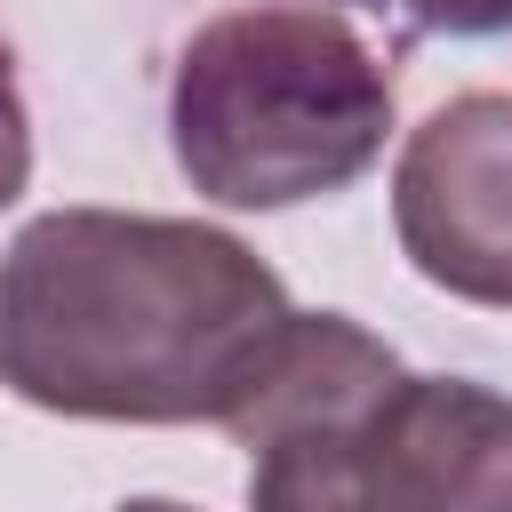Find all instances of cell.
<instances>
[{
  "mask_svg": "<svg viewBox=\"0 0 512 512\" xmlns=\"http://www.w3.org/2000/svg\"><path fill=\"white\" fill-rule=\"evenodd\" d=\"M392 136L384 56L320 0L208 16L168 80V144L216 208H296L360 184Z\"/></svg>",
  "mask_w": 512,
  "mask_h": 512,
  "instance_id": "2",
  "label": "cell"
},
{
  "mask_svg": "<svg viewBox=\"0 0 512 512\" xmlns=\"http://www.w3.org/2000/svg\"><path fill=\"white\" fill-rule=\"evenodd\" d=\"M120 512H192V504H176V496H128Z\"/></svg>",
  "mask_w": 512,
  "mask_h": 512,
  "instance_id": "8",
  "label": "cell"
},
{
  "mask_svg": "<svg viewBox=\"0 0 512 512\" xmlns=\"http://www.w3.org/2000/svg\"><path fill=\"white\" fill-rule=\"evenodd\" d=\"M376 512H512V400L472 376H400L360 416Z\"/></svg>",
  "mask_w": 512,
  "mask_h": 512,
  "instance_id": "4",
  "label": "cell"
},
{
  "mask_svg": "<svg viewBox=\"0 0 512 512\" xmlns=\"http://www.w3.org/2000/svg\"><path fill=\"white\" fill-rule=\"evenodd\" d=\"M24 176H32V120H24L16 72H8V56H0V208L24 192Z\"/></svg>",
  "mask_w": 512,
  "mask_h": 512,
  "instance_id": "7",
  "label": "cell"
},
{
  "mask_svg": "<svg viewBox=\"0 0 512 512\" xmlns=\"http://www.w3.org/2000/svg\"><path fill=\"white\" fill-rule=\"evenodd\" d=\"M392 232L432 288L512 312V96L504 88L448 96L424 128H408L392 168Z\"/></svg>",
  "mask_w": 512,
  "mask_h": 512,
  "instance_id": "3",
  "label": "cell"
},
{
  "mask_svg": "<svg viewBox=\"0 0 512 512\" xmlns=\"http://www.w3.org/2000/svg\"><path fill=\"white\" fill-rule=\"evenodd\" d=\"M248 456V512H376L360 472V416L288 424Z\"/></svg>",
  "mask_w": 512,
  "mask_h": 512,
  "instance_id": "5",
  "label": "cell"
},
{
  "mask_svg": "<svg viewBox=\"0 0 512 512\" xmlns=\"http://www.w3.org/2000/svg\"><path fill=\"white\" fill-rule=\"evenodd\" d=\"M368 8H392V16H408L416 32H456V40L512 32V0H368Z\"/></svg>",
  "mask_w": 512,
  "mask_h": 512,
  "instance_id": "6",
  "label": "cell"
},
{
  "mask_svg": "<svg viewBox=\"0 0 512 512\" xmlns=\"http://www.w3.org/2000/svg\"><path fill=\"white\" fill-rule=\"evenodd\" d=\"M296 304L192 216L48 208L0 256V384L88 424H232Z\"/></svg>",
  "mask_w": 512,
  "mask_h": 512,
  "instance_id": "1",
  "label": "cell"
}]
</instances>
